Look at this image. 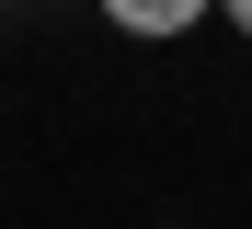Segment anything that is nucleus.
<instances>
[{
	"label": "nucleus",
	"instance_id": "nucleus-1",
	"mask_svg": "<svg viewBox=\"0 0 252 229\" xmlns=\"http://www.w3.org/2000/svg\"><path fill=\"white\" fill-rule=\"evenodd\" d=\"M103 12L126 23V34H184V23H206L218 0H103Z\"/></svg>",
	"mask_w": 252,
	"mask_h": 229
},
{
	"label": "nucleus",
	"instance_id": "nucleus-2",
	"mask_svg": "<svg viewBox=\"0 0 252 229\" xmlns=\"http://www.w3.org/2000/svg\"><path fill=\"white\" fill-rule=\"evenodd\" d=\"M218 12H229V23H241V34H252V0H218Z\"/></svg>",
	"mask_w": 252,
	"mask_h": 229
}]
</instances>
